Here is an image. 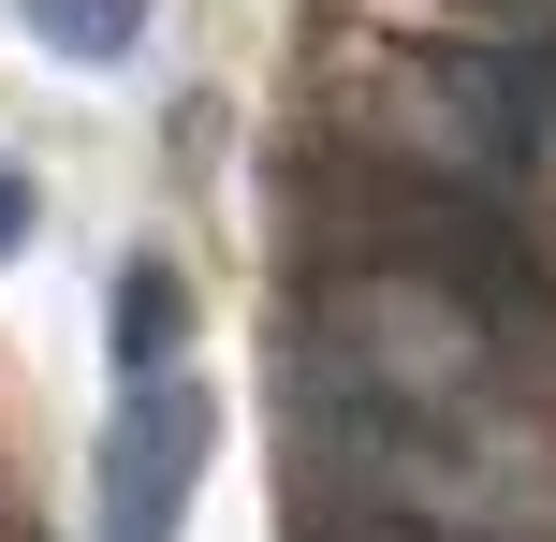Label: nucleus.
Returning a JSON list of instances; mask_svg holds the SVG:
<instances>
[{
  "label": "nucleus",
  "instance_id": "1",
  "mask_svg": "<svg viewBox=\"0 0 556 542\" xmlns=\"http://www.w3.org/2000/svg\"><path fill=\"white\" fill-rule=\"evenodd\" d=\"M205 381L176 367H132V396H117V426H103V542H176V514H191V484H205Z\"/></svg>",
  "mask_w": 556,
  "mask_h": 542
},
{
  "label": "nucleus",
  "instance_id": "2",
  "mask_svg": "<svg viewBox=\"0 0 556 542\" xmlns=\"http://www.w3.org/2000/svg\"><path fill=\"white\" fill-rule=\"evenodd\" d=\"M191 338V293H176V264H117V367H162V352Z\"/></svg>",
  "mask_w": 556,
  "mask_h": 542
},
{
  "label": "nucleus",
  "instance_id": "3",
  "mask_svg": "<svg viewBox=\"0 0 556 542\" xmlns=\"http://www.w3.org/2000/svg\"><path fill=\"white\" fill-rule=\"evenodd\" d=\"M29 29H45L59 59H88V74H103V59L147 45V0H29Z\"/></svg>",
  "mask_w": 556,
  "mask_h": 542
},
{
  "label": "nucleus",
  "instance_id": "4",
  "mask_svg": "<svg viewBox=\"0 0 556 542\" xmlns=\"http://www.w3.org/2000/svg\"><path fill=\"white\" fill-rule=\"evenodd\" d=\"M0 250H29V176L0 162Z\"/></svg>",
  "mask_w": 556,
  "mask_h": 542
},
{
  "label": "nucleus",
  "instance_id": "5",
  "mask_svg": "<svg viewBox=\"0 0 556 542\" xmlns=\"http://www.w3.org/2000/svg\"><path fill=\"white\" fill-rule=\"evenodd\" d=\"M323 542H410V528H381V514H352V528H323Z\"/></svg>",
  "mask_w": 556,
  "mask_h": 542
}]
</instances>
